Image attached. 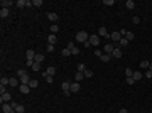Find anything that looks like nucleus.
<instances>
[{"label": "nucleus", "instance_id": "obj_1", "mask_svg": "<svg viewBox=\"0 0 152 113\" xmlns=\"http://www.w3.org/2000/svg\"><path fill=\"white\" fill-rule=\"evenodd\" d=\"M86 40H90V34L88 32H84V31H79V32H76V42H86Z\"/></svg>", "mask_w": 152, "mask_h": 113}, {"label": "nucleus", "instance_id": "obj_2", "mask_svg": "<svg viewBox=\"0 0 152 113\" xmlns=\"http://www.w3.org/2000/svg\"><path fill=\"white\" fill-rule=\"evenodd\" d=\"M122 37H123V36L120 34V31H118V32H112V34L108 36V39H112V40H113V42H117V44L120 42V39H122Z\"/></svg>", "mask_w": 152, "mask_h": 113}, {"label": "nucleus", "instance_id": "obj_3", "mask_svg": "<svg viewBox=\"0 0 152 113\" xmlns=\"http://www.w3.org/2000/svg\"><path fill=\"white\" fill-rule=\"evenodd\" d=\"M90 44H91V46H100V36H98V34L90 36Z\"/></svg>", "mask_w": 152, "mask_h": 113}, {"label": "nucleus", "instance_id": "obj_4", "mask_svg": "<svg viewBox=\"0 0 152 113\" xmlns=\"http://www.w3.org/2000/svg\"><path fill=\"white\" fill-rule=\"evenodd\" d=\"M68 49L71 51V54H73V56H78V54H79V47H78V46H75L73 42H69V44H68Z\"/></svg>", "mask_w": 152, "mask_h": 113}, {"label": "nucleus", "instance_id": "obj_5", "mask_svg": "<svg viewBox=\"0 0 152 113\" xmlns=\"http://www.w3.org/2000/svg\"><path fill=\"white\" fill-rule=\"evenodd\" d=\"M46 17H47L51 22H54V24L59 20V17H58V14H56V12H47V14H46Z\"/></svg>", "mask_w": 152, "mask_h": 113}, {"label": "nucleus", "instance_id": "obj_6", "mask_svg": "<svg viewBox=\"0 0 152 113\" xmlns=\"http://www.w3.org/2000/svg\"><path fill=\"white\" fill-rule=\"evenodd\" d=\"M2 112H3V113H15V110H14V106H12V105L3 103V105H2Z\"/></svg>", "mask_w": 152, "mask_h": 113}, {"label": "nucleus", "instance_id": "obj_7", "mask_svg": "<svg viewBox=\"0 0 152 113\" xmlns=\"http://www.w3.org/2000/svg\"><path fill=\"white\" fill-rule=\"evenodd\" d=\"M10 105L14 106L15 113H24L25 112V106H24V105H19V103H10Z\"/></svg>", "mask_w": 152, "mask_h": 113}, {"label": "nucleus", "instance_id": "obj_8", "mask_svg": "<svg viewBox=\"0 0 152 113\" xmlns=\"http://www.w3.org/2000/svg\"><path fill=\"white\" fill-rule=\"evenodd\" d=\"M113 49H115V46H112V42H110V44H107V46H103V52H105V54H108V56H112Z\"/></svg>", "mask_w": 152, "mask_h": 113}, {"label": "nucleus", "instance_id": "obj_9", "mask_svg": "<svg viewBox=\"0 0 152 113\" xmlns=\"http://www.w3.org/2000/svg\"><path fill=\"white\" fill-rule=\"evenodd\" d=\"M98 36H101V37H108L110 34H108V31H107V27H103V25H101V27L98 29Z\"/></svg>", "mask_w": 152, "mask_h": 113}, {"label": "nucleus", "instance_id": "obj_10", "mask_svg": "<svg viewBox=\"0 0 152 113\" xmlns=\"http://www.w3.org/2000/svg\"><path fill=\"white\" fill-rule=\"evenodd\" d=\"M19 89H20V93H22V95H27V93L31 91V86H29V84H20V86H19Z\"/></svg>", "mask_w": 152, "mask_h": 113}, {"label": "nucleus", "instance_id": "obj_11", "mask_svg": "<svg viewBox=\"0 0 152 113\" xmlns=\"http://www.w3.org/2000/svg\"><path fill=\"white\" fill-rule=\"evenodd\" d=\"M10 98H12V96H10V93H3V95H0V103H2V105H3V103H7Z\"/></svg>", "mask_w": 152, "mask_h": 113}, {"label": "nucleus", "instance_id": "obj_12", "mask_svg": "<svg viewBox=\"0 0 152 113\" xmlns=\"http://www.w3.org/2000/svg\"><path fill=\"white\" fill-rule=\"evenodd\" d=\"M112 57H115V59L122 57V49H120V47H115V49H113V52H112Z\"/></svg>", "mask_w": 152, "mask_h": 113}, {"label": "nucleus", "instance_id": "obj_13", "mask_svg": "<svg viewBox=\"0 0 152 113\" xmlns=\"http://www.w3.org/2000/svg\"><path fill=\"white\" fill-rule=\"evenodd\" d=\"M25 57H27V59H31V61H34V59H36V52H34L32 49H29V51L25 52Z\"/></svg>", "mask_w": 152, "mask_h": 113}, {"label": "nucleus", "instance_id": "obj_14", "mask_svg": "<svg viewBox=\"0 0 152 113\" xmlns=\"http://www.w3.org/2000/svg\"><path fill=\"white\" fill-rule=\"evenodd\" d=\"M79 88H81V86H79V83H78V81L71 83V93H78V91H79Z\"/></svg>", "mask_w": 152, "mask_h": 113}, {"label": "nucleus", "instance_id": "obj_15", "mask_svg": "<svg viewBox=\"0 0 152 113\" xmlns=\"http://www.w3.org/2000/svg\"><path fill=\"white\" fill-rule=\"evenodd\" d=\"M47 42H49V44H52V46H54V44H56V42H58V36H56V34H51V36H49V37H47Z\"/></svg>", "mask_w": 152, "mask_h": 113}, {"label": "nucleus", "instance_id": "obj_16", "mask_svg": "<svg viewBox=\"0 0 152 113\" xmlns=\"http://www.w3.org/2000/svg\"><path fill=\"white\" fill-rule=\"evenodd\" d=\"M46 74L47 76H54L56 74V68H54V66H49V68L46 69Z\"/></svg>", "mask_w": 152, "mask_h": 113}, {"label": "nucleus", "instance_id": "obj_17", "mask_svg": "<svg viewBox=\"0 0 152 113\" xmlns=\"http://www.w3.org/2000/svg\"><path fill=\"white\" fill-rule=\"evenodd\" d=\"M125 5H127V8H128V10H134V8H135V2H134V0H127V2H125Z\"/></svg>", "mask_w": 152, "mask_h": 113}, {"label": "nucleus", "instance_id": "obj_18", "mask_svg": "<svg viewBox=\"0 0 152 113\" xmlns=\"http://www.w3.org/2000/svg\"><path fill=\"white\" fill-rule=\"evenodd\" d=\"M29 83H31L29 74H25V76H22V78H20V84H29Z\"/></svg>", "mask_w": 152, "mask_h": 113}, {"label": "nucleus", "instance_id": "obj_19", "mask_svg": "<svg viewBox=\"0 0 152 113\" xmlns=\"http://www.w3.org/2000/svg\"><path fill=\"white\" fill-rule=\"evenodd\" d=\"M0 5H2V8H8V7L12 5V2H10V0H2Z\"/></svg>", "mask_w": 152, "mask_h": 113}, {"label": "nucleus", "instance_id": "obj_20", "mask_svg": "<svg viewBox=\"0 0 152 113\" xmlns=\"http://www.w3.org/2000/svg\"><path fill=\"white\" fill-rule=\"evenodd\" d=\"M8 14H10V10H8V8H2V10H0V17H2V19L8 17Z\"/></svg>", "mask_w": 152, "mask_h": 113}, {"label": "nucleus", "instance_id": "obj_21", "mask_svg": "<svg viewBox=\"0 0 152 113\" xmlns=\"http://www.w3.org/2000/svg\"><path fill=\"white\" fill-rule=\"evenodd\" d=\"M10 83V78H5V76H2V79H0V86H7Z\"/></svg>", "mask_w": 152, "mask_h": 113}, {"label": "nucleus", "instance_id": "obj_22", "mask_svg": "<svg viewBox=\"0 0 152 113\" xmlns=\"http://www.w3.org/2000/svg\"><path fill=\"white\" fill-rule=\"evenodd\" d=\"M132 78H134V79H135V83H137V81H140V79H142V78H144V74H142V73H139V71H137V73H134V76H132Z\"/></svg>", "mask_w": 152, "mask_h": 113}, {"label": "nucleus", "instance_id": "obj_23", "mask_svg": "<svg viewBox=\"0 0 152 113\" xmlns=\"http://www.w3.org/2000/svg\"><path fill=\"white\" fill-rule=\"evenodd\" d=\"M17 7H19V8L27 7V0H17Z\"/></svg>", "mask_w": 152, "mask_h": 113}, {"label": "nucleus", "instance_id": "obj_24", "mask_svg": "<svg viewBox=\"0 0 152 113\" xmlns=\"http://www.w3.org/2000/svg\"><path fill=\"white\" fill-rule=\"evenodd\" d=\"M51 32H52V34H58V32H59V25H58V24H52V25H51Z\"/></svg>", "mask_w": 152, "mask_h": 113}, {"label": "nucleus", "instance_id": "obj_25", "mask_svg": "<svg viewBox=\"0 0 152 113\" xmlns=\"http://www.w3.org/2000/svg\"><path fill=\"white\" fill-rule=\"evenodd\" d=\"M149 64H151V63H149L147 59H144V61L140 63V68H142V69H149Z\"/></svg>", "mask_w": 152, "mask_h": 113}, {"label": "nucleus", "instance_id": "obj_26", "mask_svg": "<svg viewBox=\"0 0 152 113\" xmlns=\"http://www.w3.org/2000/svg\"><path fill=\"white\" fill-rule=\"evenodd\" d=\"M83 78H84V73H79V71H78V73H76V74H75V79H76V81H78V83H79V81H81Z\"/></svg>", "mask_w": 152, "mask_h": 113}, {"label": "nucleus", "instance_id": "obj_27", "mask_svg": "<svg viewBox=\"0 0 152 113\" xmlns=\"http://www.w3.org/2000/svg\"><path fill=\"white\" fill-rule=\"evenodd\" d=\"M118 46H122V47H127V46H128V40H127L125 37H122V39H120V42H118Z\"/></svg>", "mask_w": 152, "mask_h": 113}, {"label": "nucleus", "instance_id": "obj_28", "mask_svg": "<svg viewBox=\"0 0 152 113\" xmlns=\"http://www.w3.org/2000/svg\"><path fill=\"white\" fill-rule=\"evenodd\" d=\"M29 86H31V89H34V88H37V86H39L37 79H31V83H29Z\"/></svg>", "mask_w": 152, "mask_h": 113}, {"label": "nucleus", "instance_id": "obj_29", "mask_svg": "<svg viewBox=\"0 0 152 113\" xmlns=\"http://www.w3.org/2000/svg\"><path fill=\"white\" fill-rule=\"evenodd\" d=\"M61 56H64V57H68V56H71V51H69V49L66 47V49H63V51H61Z\"/></svg>", "mask_w": 152, "mask_h": 113}, {"label": "nucleus", "instance_id": "obj_30", "mask_svg": "<svg viewBox=\"0 0 152 113\" xmlns=\"http://www.w3.org/2000/svg\"><path fill=\"white\" fill-rule=\"evenodd\" d=\"M103 54H105V52H103V49H100V47H98V49H96V51H95V56H96V57H98V59H100V57H101V56H103Z\"/></svg>", "mask_w": 152, "mask_h": 113}, {"label": "nucleus", "instance_id": "obj_31", "mask_svg": "<svg viewBox=\"0 0 152 113\" xmlns=\"http://www.w3.org/2000/svg\"><path fill=\"white\" fill-rule=\"evenodd\" d=\"M34 61H36V63H39V64H41V63L44 61V56H42V54H36V59H34Z\"/></svg>", "mask_w": 152, "mask_h": 113}, {"label": "nucleus", "instance_id": "obj_32", "mask_svg": "<svg viewBox=\"0 0 152 113\" xmlns=\"http://www.w3.org/2000/svg\"><path fill=\"white\" fill-rule=\"evenodd\" d=\"M31 69H32V71H36V73H37V71H41V64H39V63H34V64H32V68H31Z\"/></svg>", "mask_w": 152, "mask_h": 113}, {"label": "nucleus", "instance_id": "obj_33", "mask_svg": "<svg viewBox=\"0 0 152 113\" xmlns=\"http://www.w3.org/2000/svg\"><path fill=\"white\" fill-rule=\"evenodd\" d=\"M125 76H127V78H132V76H134V71H132L130 68H125Z\"/></svg>", "mask_w": 152, "mask_h": 113}, {"label": "nucleus", "instance_id": "obj_34", "mask_svg": "<svg viewBox=\"0 0 152 113\" xmlns=\"http://www.w3.org/2000/svg\"><path fill=\"white\" fill-rule=\"evenodd\" d=\"M100 59H101V61H103V63H108V61H110V59H112V56H108V54H103V56H101V57H100Z\"/></svg>", "mask_w": 152, "mask_h": 113}, {"label": "nucleus", "instance_id": "obj_35", "mask_svg": "<svg viewBox=\"0 0 152 113\" xmlns=\"http://www.w3.org/2000/svg\"><path fill=\"white\" fill-rule=\"evenodd\" d=\"M78 71H79V73H84V71H86V66H84L83 63H79V64H78Z\"/></svg>", "mask_w": 152, "mask_h": 113}, {"label": "nucleus", "instance_id": "obj_36", "mask_svg": "<svg viewBox=\"0 0 152 113\" xmlns=\"http://www.w3.org/2000/svg\"><path fill=\"white\" fill-rule=\"evenodd\" d=\"M25 74H27L25 69H17V76H19V78H22V76H25Z\"/></svg>", "mask_w": 152, "mask_h": 113}, {"label": "nucleus", "instance_id": "obj_37", "mask_svg": "<svg viewBox=\"0 0 152 113\" xmlns=\"http://www.w3.org/2000/svg\"><path fill=\"white\" fill-rule=\"evenodd\" d=\"M32 5L34 7H42V0H32Z\"/></svg>", "mask_w": 152, "mask_h": 113}, {"label": "nucleus", "instance_id": "obj_38", "mask_svg": "<svg viewBox=\"0 0 152 113\" xmlns=\"http://www.w3.org/2000/svg\"><path fill=\"white\" fill-rule=\"evenodd\" d=\"M10 86H19V83H17V79L15 78H10V83H8Z\"/></svg>", "mask_w": 152, "mask_h": 113}, {"label": "nucleus", "instance_id": "obj_39", "mask_svg": "<svg viewBox=\"0 0 152 113\" xmlns=\"http://www.w3.org/2000/svg\"><path fill=\"white\" fill-rule=\"evenodd\" d=\"M91 76H93V71H91V69H86V71H84V78H91Z\"/></svg>", "mask_w": 152, "mask_h": 113}, {"label": "nucleus", "instance_id": "obj_40", "mask_svg": "<svg viewBox=\"0 0 152 113\" xmlns=\"http://www.w3.org/2000/svg\"><path fill=\"white\" fill-rule=\"evenodd\" d=\"M127 84H128V86L135 84V79H134V78H127Z\"/></svg>", "mask_w": 152, "mask_h": 113}, {"label": "nucleus", "instance_id": "obj_41", "mask_svg": "<svg viewBox=\"0 0 152 113\" xmlns=\"http://www.w3.org/2000/svg\"><path fill=\"white\" fill-rule=\"evenodd\" d=\"M103 3H105V5H110V7H112V5H115L113 0H103Z\"/></svg>", "mask_w": 152, "mask_h": 113}, {"label": "nucleus", "instance_id": "obj_42", "mask_svg": "<svg viewBox=\"0 0 152 113\" xmlns=\"http://www.w3.org/2000/svg\"><path fill=\"white\" fill-rule=\"evenodd\" d=\"M34 63H36V61H31V59H27V61H25V64H27L29 68H32V64H34Z\"/></svg>", "mask_w": 152, "mask_h": 113}, {"label": "nucleus", "instance_id": "obj_43", "mask_svg": "<svg viewBox=\"0 0 152 113\" xmlns=\"http://www.w3.org/2000/svg\"><path fill=\"white\" fill-rule=\"evenodd\" d=\"M144 76H145V78H149V79H151V78H152V71H149V69H147V71H145V74H144Z\"/></svg>", "mask_w": 152, "mask_h": 113}, {"label": "nucleus", "instance_id": "obj_44", "mask_svg": "<svg viewBox=\"0 0 152 113\" xmlns=\"http://www.w3.org/2000/svg\"><path fill=\"white\" fill-rule=\"evenodd\" d=\"M132 22H134V24H140V19H139V17H134Z\"/></svg>", "mask_w": 152, "mask_h": 113}, {"label": "nucleus", "instance_id": "obj_45", "mask_svg": "<svg viewBox=\"0 0 152 113\" xmlns=\"http://www.w3.org/2000/svg\"><path fill=\"white\" fill-rule=\"evenodd\" d=\"M47 51H49V52H52V51H54V46H52V44H49V46H47Z\"/></svg>", "mask_w": 152, "mask_h": 113}, {"label": "nucleus", "instance_id": "obj_46", "mask_svg": "<svg viewBox=\"0 0 152 113\" xmlns=\"http://www.w3.org/2000/svg\"><path fill=\"white\" fill-rule=\"evenodd\" d=\"M46 81L47 83H52V76H46Z\"/></svg>", "mask_w": 152, "mask_h": 113}, {"label": "nucleus", "instance_id": "obj_47", "mask_svg": "<svg viewBox=\"0 0 152 113\" xmlns=\"http://www.w3.org/2000/svg\"><path fill=\"white\" fill-rule=\"evenodd\" d=\"M118 113H128V112H127L125 108H122V110H120V112H118Z\"/></svg>", "mask_w": 152, "mask_h": 113}, {"label": "nucleus", "instance_id": "obj_48", "mask_svg": "<svg viewBox=\"0 0 152 113\" xmlns=\"http://www.w3.org/2000/svg\"><path fill=\"white\" fill-rule=\"evenodd\" d=\"M149 71H152V63H151V64H149Z\"/></svg>", "mask_w": 152, "mask_h": 113}]
</instances>
